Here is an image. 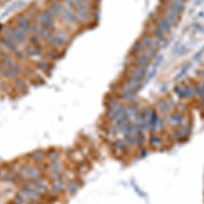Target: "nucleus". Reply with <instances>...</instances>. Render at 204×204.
<instances>
[{"instance_id": "obj_6", "label": "nucleus", "mask_w": 204, "mask_h": 204, "mask_svg": "<svg viewBox=\"0 0 204 204\" xmlns=\"http://www.w3.org/2000/svg\"><path fill=\"white\" fill-rule=\"evenodd\" d=\"M37 24H39V25L43 26V27L46 28L47 29L49 30V31H51V32H53V31L56 28L55 20L49 19V18L44 14V12H43V11L37 13Z\"/></svg>"}, {"instance_id": "obj_50", "label": "nucleus", "mask_w": 204, "mask_h": 204, "mask_svg": "<svg viewBox=\"0 0 204 204\" xmlns=\"http://www.w3.org/2000/svg\"><path fill=\"white\" fill-rule=\"evenodd\" d=\"M5 173H3V171H2V170L0 169V179H2V178H3L4 176H5Z\"/></svg>"}, {"instance_id": "obj_37", "label": "nucleus", "mask_w": 204, "mask_h": 204, "mask_svg": "<svg viewBox=\"0 0 204 204\" xmlns=\"http://www.w3.org/2000/svg\"><path fill=\"white\" fill-rule=\"evenodd\" d=\"M167 2H171V3L174 4L175 6L179 7L180 8H183L186 9V4H187V1L185 0H166Z\"/></svg>"}, {"instance_id": "obj_12", "label": "nucleus", "mask_w": 204, "mask_h": 204, "mask_svg": "<svg viewBox=\"0 0 204 204\" xmlns=\"http://www.w3.org/2000/svg\"><path fill=\"white\" fill-rule=\"evenodd\" d=\"M138 39H140L144 48H149L153 47V37L148 32H144Z\"/></svg>"}, {"instance_id": "obj_55", "label": "nucleus", "mask_w": 204, "mask_h": 204, "mask_svg": "<svg viewBox=\"0 0 204 204\" xmlns=\"http://www.w3.org/2000/svg\"><path fill=\"white\" fill-rule=\"evenodd\" d=\"M0 74H1V72H0Z\"/></svg>"}, {"instance_id": "obj_48", "label": "nucleus", "mask_w": 204, "mask_h": 204, "mask_svg": "<svg viewBox=\"0 0 204 204\" xmlns=\"http://www.w3.org/2000/svg\"><path fill=\"white\" fill-rule=\"evenodd\" d=\"M197 17L198 18V19H202V18H204V11H199L197 14Z\"/></svg>"}, {"instance_id": "obj_8", "label": "nucleus", "mask_w": 204, "mask_h": 204, "mask_svg": "<svg viewBox=\"0 0 204 204\" xmlns=\"http://www.w3.org/2000/svg\"><path fill=\"white\" fill-rule=\"evenodd\" d=\"M60 17L64 23L67 25H77V24H78L76 12L73 11L64 9L63 12L61 13Z\"/></svg>"}, {"instance_id": "obj_21", "label": "nucleus", "mask_w": 204, "mask_h": 204, "mask_svg": "<svg viewBox=\"0 0 204 204\" xmlns=\"http://www.w3.org/2000/svg\"><path fill=\"white\" fill-rule=\"evenodd\" d=\"M35 67L36 69H39V70L42 71V72H48V71H51V66L48 63H47V61L45 59H39V60L35 63Z\"/></svg>"}, {"instance_id": "obj_10", "label": "nucleus", "mask_w": 204, "mask_h": 204, "mask_svg": "<svg viewBox=\"0 0 204 204\" xmlns=\"http://www.w3.org/2000/svg\"><path fill=\"white\" fill-rule=\"evenodd\" d=\"M157 12H158V14L161 16H162L174 28H176L178 24H179V21L181 20V18L176 17V16H173V15L170 14V13H167V12L164 11L160 10V9L157 10Z\"/></svg>"}, {"instance_id": "obj_45", "label": "nucleus", "mask_w": 204, "mask_h": 204, "mask_svg": "<svg viewBox=\"0 0 204 204\" xmlns=\"http://www.w3.org/2000/svg\"><path fill=\"white\" fill-rule=\"evenodd\" d=\"M171 42H172V38L170 37V36H167L166 39L163 41L162 49H166V48H167V47L170 46V44L171 43Z\"/></svg>"}, {"instance_id": "obj_25", "label": "nucleus", "mask_w": 204, "mask_h": 204, "mask_svg": "<svg viewBox=\"0 0 204 204\" xmlns=\"http://www.w3.org/2000/svg\"><path fill=\"white\" fill-rule=\"evenodd\" d=\"M7 67L10 68L11 70L14 71L15 73H17L18 75L21 74V73H23V72H24V69H23V67H22L21 65L18 63V62H16V61L15 60V59L13 60H12L7 66Z\"/></svg>"}, {"instance_id": "obj_39", "label": "nucleus", "mask_w": 204, "mask_h": 204, "mask_svg": "<svg viewBox=\"0 0 204 204\" xmlns=\"http://www.w3.org/2000/svg\"><path fill=\"white\" fill-rule=\"evenodd\" d=\"M13 54H14L15 57H16V59L20 61H24V60L26 59V56H27V55H25V53L20 49L16 50L15 52H13Z\"/></svg>"}, {"instance_id": "obj_14", "label": "nucleus", "mask_w": 204, "mask_h": 204, "mask_svg": "<svg viewBox=\"0 0 204 204\" xmlns=\"http://www.w3.org/2000/svg\"><path fill=\"white\" fill-rule=\"evenodd\" d=\"M51 31L47 29L46 28L43 27V26L39 25V24H35V28H34L33 33L37 35L38 36L40 37V39H43V40L47 38V36L51 33Z\"/></svg>"}, {"instance_id": "obj_32", "label": "nucleus", "mask_w": 204, "mask_h": 204, "mask_svg": "<svg viewBox=\"0 0 204 204\" xmlns=\"http://www.w3.org/2000/svg\"><path fill=\"white\" fill-rule=\"evenodd\" d=\"M46 56H47V59L55 61L58 60L59 59V54H58V51L55 49L49 50V51H47V54H46Z\"/></svg>"}, {"instance_id": "obj_27", "label": "nucleus", "mask_w": 204, "mask_h": 204, "mask_svg": "<svg viewBox=\"0 0 204 204\" xmlns=\"http://www.w3.org/2000/svg\"><path fill=\"white\" fill-rule=\"evenodd\" d=\"M63 163L61 162L60 160H56L50 164V170L51 171L53 172H57V173H61V171H63Z\"/></svg>"}, {"instance_id": "obj_30", "label": "nucleus", "mask_w": 204, "mask_h": 204, "mask_svg": "<svg viewBox=\"0 0 204 204\" xmlns=\"http://www.w3.org/2000/svg\"><path fill=\"white\" fill-rule=\"evenodd\" d=\"M28 40L29 44H31V45L32 46H35V45H37V44H39V41H40V37L38 36L37 35H35V34L32 33L30 34V35L28 37Z\"/></svg>"}, {"instance_id": "obj_7", "label": "nucleus", "mask_w": 204, "mask_h": 204, "mask_svg": "<svg viewBox=\"0 0 204 204\" xmlns=\"http://www.w3.org/2000/svg\"><path fill=\"white\" fill-rule=\"evenodd\" d=\"M11 32L18 45H22L25 43L26 40L28 39V35L24 30H22L19 26L14 25L11 26Z\"/></svg>"}, {"instance_id": "obj_5", "label": "nucleus", "mask_w": 204, "mask_h": 204, "mask_svg": "<svg viewBox=\"0 0 204 204\" xmlns=\"http://www.w3.org/2000/svg\"><path fill=\"white\" fill-rule=\"evenodd\" d=\"M145 32H148L149 34L153 36V37L156 38V39L161 40V41H164L167 38V35H166L165 32H163L161 28H159L156 24L152 21H149L148 25L145 27Z\"/></svg>"}, {"instance_id": "obj_36", "label": "nucleus", "mask_w": 204, "mask_h": 204, "mask_svg": "<svg viewBox=\"0 0 204 204\" xmlns=\"http://www.w3.org/2000/svg\"><path fill=\"white\" fill-rule=\"evenodd\" d=\"M30 167H31V166L28 165V164H25V165L22 166L20 168V170H19V174H20V176L24 177V178H25V177L28 178V173Z\"/></svg>"}, {"instance_id": "obj_43", "label": "nucleus", "mask_w": 204, "mask_h": 204, "mask_svg": "<svg viewBox=\"0 0 204 204\" xmlns=\"http://www.w3.org/2000/svg\"><path fill=\"white\" fill-rule=\"evenodd\" d=\"M49 177L50 179L54 182V181L59 180L62 178V175H61V173H57V172H53V171H51L49 174Z\"/></svg>"}, {"instance_id": "obj_52", "label": "nucleus", "mask_w": 204, "mask_h": 204, "mask_svg": "<svg viewBox=\"0 0 204 204\" xmlns=\"http://www.w3.org/2000/svg\"><path fill=\"white\" fill-rule=\"evenodd\" d=\"M7 1H9V0H0V2H1V3H4V2H7Z\"/></svg>"}, {"instance_id": "obj_23", "label": "nucleus", "mask_w": 204, "mask_h": 204, "mask_svg": "<svg viewBox=\"0 0 204 204\" xmlns=\"http://www.w3.org/2000/svg\"><path fill=\"white\" fill-rule=\"evenodd\" d=\"M50 7H51V9L56 13L57 16H60L61 13H62L63 11L64 10V7L63 4L61 3L60 2H59V1H57V0L51 1Z\"/></svg>"}, {"instance_id": "obj_54", "label": "nucleus", "mask_w": 204, "mask_h": 204, "mask_svg": "<svg viewBox=\"0 0 204 204\" xmlns=\"http://www.w3.org/2000/svg\"><path fill=\"white\" fill-rule=\"evenodd\" d=\"M185 1H187V0H185Z\"/></svg>"}, {"instance_id": "obj_33", "label": "nucleus", "mask_w": 204, "mask_h": 204, "mask_svg": "<svg viewBox=\"0 0 204 204\" xmlns=\"http://www.w3.org/2000/svg\"><path fill=\"white\" fill-rule=\"evenodd\" d=\"M43 11L44 12V14H45L47 17L49 18V19H51V20H56V17H58V16L56 15V13H55V12L54 11H53L51 7H49L45 8Z\"/></svg>"}, {"instance_id": "obj_24", "label": "nucleus", "mask_w": 204, "mask_h": 204, "mask_svg": "<svg viewBox=\"0 0 204 204\" xmlns=\"http://www.w3.org/2000/svg\"><path fill=\"white\" fill-rule=\"evenodd\" d=\"M14 85L17 89H19L20 91H22V92L28 90V85H27L26 81H24L23 78H20V77L16 78L14 81Z\"/></svg>"}, {"instance_id": "obj_4", "label": "nucleus", "mask_w": 204, "mask_h": 204, "mask_svg": "<svg viewBox=\"0 0 204 204\" xmlns=\"http://www.w3.org/2000/svg\"><path fill=\"white\" fill-rule=\"evenodd\" d=\"M127 70L128 78L136 79V80L142 81L144 80V78L145 77V76H146V74H147L148 69L130 64V66L128 67Z\"/></svg>"}, {"instance_id": "obj_28", "label": "nucleus", "mask_w": 204, "mask_h": 204, "mask_svg": "<svg viewBox=\"0 0 204 204\" xmlns=\"http://www.w3.org/2000/svg\"><path fill=\"white\" fill-rule=\"evenodd\" d=\"M143 51L149 57V58H150V59L152 60H153L155 57L157 56V55L159 54V50L157 49V48H155V47H149V48H145Z\"/></svg>"}, {"instance_id": "obj_13", "label": "nucleus", "mask_w": 204, "mask_h": 204, "mask_svg": "<svg viewBox=\"0 0 204 204\" xmlns=\"http://www.w3.org/2000/svg\"><path fill=\"white\" fill-rule=\"evenodd\" d=\"M53 34L55 35V37L59 39L61 43H63L64 44H67L69 41H70V35L67 32H65L64 30L60 29H56L55 28L54 31H53Z\"/></svg>"}, {"instance_id": "obj_1", "label": "nucleus", "mask_w": 204, "mask_h": 204, "mask_svg": "<svg viewBox=\"0 0 204 204\" xmlns=\"http://www.w3.org/2000/svg\"><path fill=\"white\" fill-rule=\"evenodd\" d=\"M149 21L153 22L159 28H161L165 32L167 36H170L172 34L174 28L162 16L158 14V12H152L151 15L149 16Z\"/></svg>"}, {"instance_id": "obj_53", "label": "nucleus", "mask_w": 204, "mask_h": 204, "mask_svg": "<svg viewBox=\"0 0 204 204\" xmlns=\"http://www.w3.org/2000/svg\"><path fill=\"white\" fill-rule=\"evenodd\" d=\"M27 204H35V202H28Z\"/></svg>"}, {"instance_id": "obj_26", "label": "nucleus", "mask_w": 204, "mask_h": 204, "mask_svg": "<svg viewBox=\"0 0 204 204\" xmlns=\"http://www.w3.org/2000/svg\"><path fill=\"white\" fill-rule=\"evenodd\" d=\"M78 183L76 181H69V183L66 185V189L68 190L69 193L70 194H75L78 190Z\"/></svg>"}, {"instance_id": "obj_46", "label": "nucleus", "mask_w": 204, "mask_h": 204, "mask_svg": "<svg viewBox=\"0 0 204 204\" xmlns=\"http://www.w3.org/2000/svg\"><path fill=\"white\" fill-rule=\"evenodd\" d=\"M197 77L200 78L202 81H204V66L197 71Z\"/></svg>"}, {"instance_id": "obj_9", "label": "nucleus", "mask_w": 204, "mask_h": 204, "mask_svg": "<svg viewBox=\"0 0 204 204\" xmlns=\"http://www.w3.org/2000/svg\"><path fill=\"white\" fill-rule=\"evenodd\" d=\"M44 41H46V43H47V44H49L50 46L54 47L57 51H60V50L63 49L64 47V44L63 43H61L59 39L55 37V35L53 34L52 32L47 35V38L44 39Z\"/></svg>"}, {"instance_id": "obj_2", "label": "nucleus", "mask_w": 204, "mask_h": 204, "mask_svg": "<svg viewBox=\"0 0 204 204\" xmlns=\"http://www.w3.org/2000/svg\"><path fill=\"white\" fill-rule=\"evenodd\" d=\"M131 64L134 65V66L149 69V66L152 64V60L144 51H142L140 54H137V55H131Z\"/></svg>"}, {"instance_id": "obj_19", "label": "nucleus", "mask_w": 204, "mask_h": 204, "mask_svg": "<svg viewBox=\"0 0 204 204\" xmlns=\"http://www.w3.org/2000/svg\"><path fill=\"white\" fill-rule=\"evenodd\" d=\"M66 185H67V183H65V181H64L62 179H59V180L54 181V182H53L52 187H51V190L55 193L61 192V191H63V190L66 188Z\"/></svg>"}, {"instance_id": "obj_44", "label": "nucleus", "mask_w": 204, "mask_h": 204, "mask_svg": "<svg viewBox=\"0 0 204 204\" xmlns=\"http://www.w3.org/2000/svg\"><path fill=\"white\" fill-rule=\"evenodd\" d=\"M181 44H182V43H181L180 40H177V41H175V43L173 44L172 49H171V54H173V55H177V51L179 50Z\"/></svg>"}, {"instance_id": "obj_42", "label": "nucleus", "mask_w": 204, "mask_h": 204, "mask_svg": "<svg viewBox=\"0 0 204 204\" xmlns=\"http://www.w3.org/2000/svg\"><path fill=\"white\" fill-rule=\"evenodd\" d=\"M191 28L194 29V32H201L202 28H203V26L200 23H198V22H194V23L191 24Z\"/></svg>"}, {"instance_id": "obj_11", "label": "nucleus", "mask_w": 204, "mask_h": 204, "mask_svg": "<svg viewBox=\"0 0 204 204\" xmlns=\"http://www.w3.org/2000/svg\"><path fill=\"white\" fill-rule=\"evenodd\" d=\"M33 182L34 185H35V190L37 191V193L39 195L44 194L47 192V182H46L45 179H43V178H41V176H40L39 178H38L36 180L33 181Z\"/></svg>"}, {"instance_id": "obj_29", "label": "nucleus", "mask_w": 204, "mask_h": 204, "mask_svg": "<svg viewBox=\"0 0 204 204\" xmlns=\"http://www.w3.org/2000/svg\"><path fill=\"white\" fill-rule=\"evenodd\" d=\"M163 61H164V55H162V54H158V55L152 60V68L157 69V68L160 67L162 64L163 63Z\"/></svg>"}, {"instance_id": "obj_41", "label": "nucleus", "mask_w": 204, "mask_h": 204, "mask_svg": "<svg viewBox=\"0 0 204 204\" xmlns=\"http://www.w3.org/2000/svg\"><path fill=\"white\" fill-rule=\"evenodd\" d=\"M34 47V54H35V56H41L43 55V47L40 45V43L37 44V45L33 46Z\"/></svg>"}, {"instance_id": "obj_34", "label": "nucleus", "mask_w": 204, "mask_h": 204, "mask_svg": "<svg viewBox=\"0 0 204 204\" xmlns=\"http://www.w3.org/2000/svg\"><path fill=\"white\" fill-rule=\"evenodd\" d=\"M24 52L25 53V55L28 57H32L35 56V54H34V47L33 46L31 45V44H27V45L24 46Z\"/></svg>"}, {"instance_id": "obj_35", "label": "nucleus", "mask_w": 204, "mask_h": 204, "mask_svg": "<svg viewBox=\"0 0 204 204\" xmlns=\"http://www.w3.org/2000/svg\"><path fill=\"white\" fill-rule=\"evenodd\" d=\"M188 52H189V48L188 47H187V45H186L184 43H182L180 45V47H179L178 51H177V55L183 56V55H187Z\"/></svg>"}, {"instance_id": "obj_22", "label": "nucleus", "mask_w": 204, "mask_h": 204, "mask_svg": "<svg viewBox=\"0 0 204 204\" xmlns=\"http://www.w3.org/2000/svg\"><path fill=\"white\" fill-rule=\"evenodd\" d=\"M30 157H31V159H32V161L36 163H39L42 162L43 161V159H44V153L42 150L40 149H37V150H35V151L32 152L30 155Z\"/></svg>"}, {"instance_id": "obj_15", "label": "nucleus", "mask_w": 204, "mask_h": 204, "mask_svg": "<svg viewBox=\"0 0 204 204\" xmlns=\"http://www.w3.org/2000/svg\"><path fill=\"white\" fill-rule=\"evenodd\" d=\"M192 66V62H190V61H187L186 63H184V64L181 67L180 71H179V73L176 75L174 78V81H179L180 79L183 78L184 77L185 75L187 74L188 73V71L190 70V69Z\"/></svg>"}, {"instance_id": "obj_51", "label": "nucleus", "mask_w": 204, "mask_h": 204, "mask_svg": "<svg viewBox=\"0 0 204 204\" xmlns=\"http://www.w3.org/2000/svg\"><path fill=\"white\" fill-rule=\"evenodd\" d=\"M194 8H190V11H189V14H190V15L193 14V13H194Z\"/></svg>"}, {"instance_id": "obj_17", "label": "nucleus", "mask_w": 204, "mask_h": 204, "mask_svg": "<svg viewBox=\"0 0 204 204\" xmlns=\"http://www.w3.org/2000/svg\"><path fill=\"white\" fill-rule=\"evenodd\" d=\"M0 72H1V74H2L3 77H6L8 80H11V81H15L16 78L19 77V75H18L17 73H15L14 71L11 70L10 68L7 67V66H5V67L0 69Z\"/></svg>"}, {"instance_id": "obj_38", "label": "nucleus", "mask_w": 204, "mask_h": 204, "mask_svg": "<svg viewBox=\"0 0 204 204\" xmlns=\"http://www.w3.org/2000/svg\"><path fill=\"white\" fill-rule=\"evenodd\" d=\"M203 54H204V46L201 47L200 49L198 50V51L193 55L192 62H198V61L200 60Z\"/></svg>"}, {"instance_id": "obj_16", "label": "nucleus", "mask_w": 204, "mask_h": 204, "mask_svg": "<svg viewBox=\"0 0 204 204\" xmlns=\"http://www.w3.org/2000/svg\"><path fill=\"white\" fill-rule=\"evenodd\" d=\"M76 16H77L78 24L86 25V24H89L92 21V20H91V14H88V13L77 11L76 12Z\"/></svg>"}, {"instance_id": "obj_47", "label": "nucleus", "mask_w": 204, "mask_h": 204, "mask_svg": "<svg viewBox=\"0 0 204 204\" xmlns=\"http://www.w3.org/2000/svg\"><path fill=\"white\" fill-rule=\"evenodd\" d=\"M26 72L28 73V75L32 76V77H33L34 75H35V70H34L33 69H32L31 67H27V68H26Z\"/></svg>"}, {"instance_id": "obj_3", "label": "nucleus", "mask_w": 204, "mask_h": 204, "mask_svg": "<svg viewBox=\"0 0 204 204\" xmlns=\"http://www.w3.org/2000/svg\"><path fill=\"white\" fill-rule=\"evenodd\" d=\"M16 24H17V26H19L22 30H24L28 35L33 33L35 24L30 21L25 15H18L16 17Z\"/></svg>"}, {"instance_id": "obj_40", "label": "nucleus", "mask_w": 204, "mask_h": 204, "mask_svg": "<svg viewBox=\"0 0 204 204\" xmlns=\"http://www.w3.org/2000/svg\"><path fill=\"white\" fill-rule=\"evenodd\" d=\"M100 13L98 10H95L92 11V12L91 13V20L92 21L94 22V23H97V22L100 21Z\"/></svg>"}, {"instance_id": "obj_18", "label": "nucleus", "mask_w": 204, "mask_h": 204, "mask_svg": "<svg viewBox=\"0 0 204 204\" xmlns=\"http://www.w3.org/2000/svg\"><path fill=\"white\" fill-rule=\"evenodd\" d=\"M144 47L141 44V41L139 39H136L134 43L132 44L131 47H130V55H135L137 54H140L144 51Z\"/></svg>"}, {"instance_id": "obj_49", "label": "nucleus", "mask_w": 204, "mask_h": 204, "mask_svg": "<svg viewBox=\"0 0 204 204\" xmlns=\"http://www.w3.org/2000/svg\"><path fill=\"white\" fill-rule=\"evenodd\" d=\"M202 2H203V0H196V1H195V2H194V6H195V7H199L201 4L202 3Z\"/></svg>"}, {"instance_id": "obj_31", "label": "nucleus", "mask_w": 204, "mask_h": 204, "mask_svg": "<svg viewBox=\"0 0 204 204\" xmlns=\"http://www.w3.org/2000/svg\"><path fill=\"white\" fill-rule=\"evenodd\" d=\"M47 157L51 162H52L54 161L59 160L60 154L55 149H51V150L47 153Z\"/></svg>"}, {"instance_id": "obj_20", "label": "nucleus", "mask_w": 204, "mask_h": 204, "mask_svg": "<svg viewBox=\"0 0 204 204\" xmlns=\"http://www.w3.org/2000/svg\"><path fill=\"white\" fill-rule=\"evenodd\" d=\"M41 176V171L37 166H31L28 173V179L35 181Z\"/></svg>"}]
</instances>
